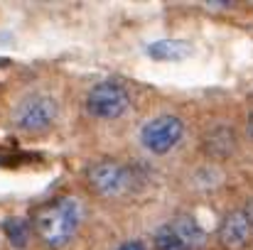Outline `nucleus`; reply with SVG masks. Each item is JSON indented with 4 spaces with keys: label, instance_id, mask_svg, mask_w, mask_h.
Wrapping results in <instances>:
<instances>
[{
    "label": "nucleus",
    "instance_id": "f8f14e48",
    "mask_svg": "<svg viewBox=\"0 0 253 250\" xmlns=\"http://www.w3.org/2000/svg\"><path fill=\"white\" fill-rule=\"evenodd\" d=\"M116 250H148V248H145L143 241H123Z\"/></svg>",
    "mask_w": 253,
    "mask_h": 250
},
{
    "label": "nucleus",
    "instance_id": "ddd939ff",
    "mask_svg": "<svg viewBox=\"0 0 253 250\" xmlns=\"http://www.w3.org/2000/svg\"><path fill=\"white\" fill-rule=\"evenodd\" d=\"M246 133H249V138L253 140V110L249 113V118H246Z\"/></svg>",
    "mask_w": 253,
    "mask_h": 250
},
{
    "label": "nucleus",
    "instance_id": "6e6552de",
    "mask_svg": "<svg viewBox=\"0 0 253 250\" xmlns=\"http://www.w3.org/2000/svg\"><path fill=\"white\" fill-rule=\"evenodd\" d=\"M168 223L189 250H204L209 236H207V231L202 228V223L192 214H174Z\"/></svg>",
    "mask_w": 253,
    "mask_h": 250
},
{
    "label": "nucleus",
    "instance_id": "f03ea898",
    "mask_svg": "<svg viewBox=\"0 0 253 250\" xmlns=\"http://www.w3.org/2000/svg\"><path fill=\"white\" fill-rule=\"evenodd\" d=\"M84 184L88 194L101 201H121L138 189V174L121 160L103 157L84 169Z\"/></svg>",
    "mask_w": 253,
    "mask_h": 250
},
{
    "label": "nucleus",
    "instance_id": "1a4fd4ad",
    "mask_svg": "<svg viewBox=\"0 0 253 250\" xmlns=\"http://www.w3.org/2000/svg\"><path fill=\"white\" fill-rule=\"evenodd\" d=\"M192 52V47L184 39H158L148 47V54L155 62H179Z\"/></svg>",
    "mask_w": 253,
    "mask_h": 250
},
{
    "label": "nucleus",
    "instance_id": "423d86ee",
    "mask_svg": "<svg viewBox=\"0 0 253 250\" xmlns=\"http://www.w3.org/2000/svg\"><path fill=\"white\" fill-rule=\"evenodd\" d=\"M216 243L221 250H249L253 246V216L241 204L229 209L216 228Z\"/></svg>",
    "mask_w": 253,
    "mask_h": 250
},
{
    "label": "nucleus",
    "instance_id": "7ed1b4c3",
    "mask_svg": "<svg viewBox=\"0 0 253 250\" xmlns=\"http://www.w3.org/2000/svg\"><path fill=\"white\" fill-rule=\"evenodd\" d=\"M57 118H59V106H57L54 96L42 93V91H32V93L22 96L10 113L12 128L25 135H42V133L52 130Z\"/></svg>",
    "mask_w": 253,
    "mask_h": 250
},
{
    "label": "nucleus",
    "instance_id": "20e7f679",
    "mask_svg": "<svg viewBox=\"0 0 253 250\" xmlns=\"http://www.w3.org/2000/svg\"><path fill=\"white\" fill-rule=\"evenodd\" d=\"M84 108L93 120H118L130 108V91L116 79H103L88 88Z\"/></svg>",
    "mask_w": 253,
    "mask_h": 250
},
{
    "label": "nucleus",
    "instance_id": "0eeeda50",
    "mask_svg": "<svg viewBox=\"0 0 253 250\" xmlns=\"http://www.w3.org/2000/svg\"><path fill=\"white\" fill-rule=\"evenodd\" d=\"M202 152L209 157V160H229L234 152H236V133L226 125H216L211 128L204 138H202Z\"/></svg>",
    "mask_w": 253,
    "mask_h": 250
},
{
    "label": "nucleus",
    "instance_id": "39448f33",
    "mask_svg": "<svg viewBox=\"0 0 253 250\" xmlns=\"http://www.w3.org/2000/svg\"><path fill=\"white\" fill-rule=\"evenodd\" d=\"M184 138V120L174 113H160L140 128V145L155 155H169Z\"/></svg>",
    "mask_w": 253,
    "mask_h": 250
},
{
    "label": "nucleus",
    "instance_id": "9d476101",
    "mask_svg": "<svg viewBox=\"0 0 253 250\" xmlns=\"http://www.w3.org/2000/svg\"><path fill=\"white\" fill-rule=\"evenodd\" d=\"M2 231H5L7 241H10L15 248H27L30 238L35 236V231H32V221H25V218H20V216L7 218V221L2 223Z\"/></svg>",
    "mask_w": 253,
    "mask_h": 250
},
{
    "label": "nucleus",
    "instance_id": "f257e3e1",
    "mask_svg": "<svg viewBox=\"0 0 253 250\" xmlns=\"http://www.w3.org/2000/svg\"><path fill=\"white\" fill-rule=\"evenodd\" d=\"M84 223V206L74 196H57L37 209L32 216L35 238L47 250L67 248Z\"/></svg>",
    "mask_w": 253,
    "mask_h": 250
},
{
    "label": "nucleus",
    "instance_id": "9b49d317",
    "mask_svg": "<svg viewBox=\"0 0 253 250\" xmlns=\"http://www.w3.org/2000/svg\"><path fill=\"white\" fill-rule=\"evenodd\" d=\"M153 250H189V248L182 243V238L169 228V223L165 221L153 236Z\"/></svg>",
    "mask_w": 253,
    "mask_h": 250
}]
</instances>
